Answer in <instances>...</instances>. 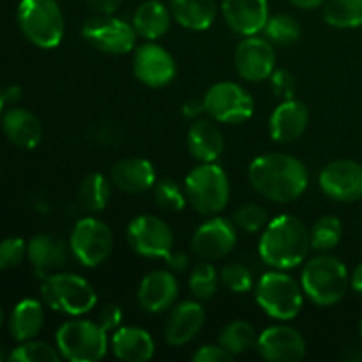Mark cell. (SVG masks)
Returning a JSON list of instances; mask_svg holds the SVG:
<instances>
[{"instance_id":"obj_1","label":"cell","mask_w":362,"mask_h":362,"mask_svg":"<svg viewBox=\"0 0 362 362\" xmlns=\"http://www.w3.org/2000/svg\"><path fill=\"white\" fill-rule=\"evenodd\" d=\"M251 186L262 197L278 204H290L304 194L310 184V172L292 154L272 152L258 156L247 168Z\"/></svg>"},{"instance_id":"obj_2","label":"cell","mask_w":362,"mask_h":362,"mask_svg":"<svg viewBox=\"0 0 362 362\" xmlns=\"http://www.w3.org/2000/svg\"><path fill=\"white\" fill-rule=\"evenodd\" d=\"M311 250L310 230L296 216L281 214L267 223L258 240V253L269 267L286 271L306 260Z\"/></svg>"},{"instance_id":"obj_3","label":"cell","mask_w":362,"mask_h":362,"mask_svg":"<svg viewBox=\"0 0 362 362\" xmlns=\"http://www.w3.org/2000/svg\"><path fill=\"white\" fill-rule=\"evenodd\" d=\"M350 278L345 264L332 255H318L310 258L303 269L300 286L317 306H334L345 297Z\"/></svg>"},{"instance_id":"obj_4","label":"cell","mask_w":362,"mask_h":362,"mask_svg":"<svg viewBox=\"0 0 362 362\" xmlns=\"http://www.w3.org/2000/svg\"><path fill=\"white\" fill-rule=\"evenodd\" d=\"M187 204L202 216H216L228 205L230 182L225 170L216 163H202L184 180Z\"/></svg>"},{"instance_id":"obj_5","label":"cell","mask_w":362,"mask_h":362,"mask_svg":"<svg viewBox=\"0 0 362 362\" xmlns=\"http://www.w3.org/2000/svg\"><path fill=\"white\" fill-rule=\"evenodd\" d=\"M16 16L21 34L32 45L55 48L62 42L66 23L57 0H21Z\"/></svg>"},{"instance_id":"obj_6","label":"cell","mask_w":362,"mask_h":362,"mask_svg":"<svg viewBox=\"0 0 362 362\" xmlns=\"http://www.w3.org/2000/svg\"><path fill=\"white\" fill-rule=\"evenodd\" d=\"M303 286L286 272H265L255 286V299L260 310L274 320H292L304 304Z\"/></svg>"},{"instance_id":"obj_7","label":"cell","mask_w":362,"mask_h":362,"mask_svg":"<svg viewBox=\"0 0 362 362\" xmlns=\"http://www.w3.org/2000/svg\"><path fill=\"white\" fill-rule=\"evenodd\" d=\"M41 296L46 306L71 317L88 313L98 304L94 286L81 276L69 272H55L42 279Z\"/></svg>"},{"instance_id":"obj_8","label":"cell","mask_w":362,"mask_h":362,"mask_svg":"<svg viewBox=\"0 0 362 362\" xmlns=\"http://www.w3.org/2000/svg\"><path fill=\"white\" fill-rule=\"evenodd\" d=\"M62 359L71 362H98L108 352V332L92 320H69L55 336Z\"/></svg>"},{"instance_id":"obj_9","label":"cell","mask_w":362,"mask_h":362,"mask_svg":"<svg viewBox=\"0 0 362 362\" xmlns=\"http://www.w3.org/2000/svg\"><path fill=\"white\" fill-rule=\"evenodd\" d=\"M85 41L98 52L108 55H124L136 48V30L133 23L120 20L115 14H95L81 28Z\"/></svg>"},{"instance_id":"obj_10","label":"cell","mask_w":362,"mask_h":362,"mask_svg":"<svg viewBox=\"0 0 362 362\" xmlns=\"http://www.w3.org/2000/svg\"><path fill=\"white\" fill-rule=\"evenodd\" d=\"M73 257L83 267H98L108 260L113 251V232L98 218H81L76 221L69 237Z\"/></svg>"},{"instance_id":"obj_11","label":"cell","mask_w":362,"mask_h":362,"mask_svg":"<svg viewBox=\"0 0 362 362\" xmlns=\"http://www.w3.org/2000/svg\"><path fill=\"white\" fill-rule=\"evenodd\" d=\"M205 113L223 124H243L251 119L255 101L250 92L233 81L214 83L204 95Z\"/></svg>"},{"instance_id":"obj_12","label":"cell","mask_w":362,"mask_h":362,"mask_svg":"<svg viewBox=\"0 0 362 362\" xmlns=\"http://www.w3.org/2000/svg\"><path fill=\"white\" fill-rule=\"evenodd\" d=\"M127 243L131 250L145 258H165L168 260L173 253L172 228L163 219L151 214L136 216L127 225Z\"/></svg>"},{"instance_id":"obj_13","label":"cell","mask_w":362,"mask_h":362,"mask_svg":"<svg viewBox=\"0 0 362 362\" xmlns=\"http://www.w3.org/2000/svg\"><path fill=\"white\" fill-rule=\"evenodd\" d=\"M237 246L235 223L225 218H211L202 223L193 233L191 247L198 258L205 262L221 260Z\"/></svg>"},{"instance_id":"obj_14","label":"cell","mask_w":362,"mask_h":362,"mask_svg":"<svg viewBox=\"0 0 362 362\" xmlns=\"http://www.w3.org/2000/svg\"><path fill=\"white\" fill-rule=\"evenodd\" d=\"M318 182L331 200L352 204L362 198V165L352 159H336L324 166Z\"/></svg>"},{"instance_id":"obj_15","label":"cell","mask_w":362,"mask_h":362,"mask_svg":"<svg viewBox=\"0 0 362 362\" xmlns=\"http://www.w3.org/2000/svg\"><path fill=\"white\" fill-rule=\"evenodd\" d=\"M276 66V52L269 39L247 35L235 48V69L243 80L251 83L271 78Z\"/></svg>"},{"instance_id":"obj_16","label":"cell","mask_w":362,"mask_h":362,"mask_svg":"<svg viewBox=\"0 0 362 362\" xmlns=\"http://www.w3.org/2000/svg\"><path fill=\"white\" fill-rule=\"evenodd\" d=\"M133 73L136 80L147 87L161 88L172 83L177 74V66L172 53L166 52L163 46L145 42L134 48Z\"/></svg>"},{"instance_id":"obj_17","label":"cell","mask_w":362,"mask_h":362,"mask_svg":"<svg viewBox=\"0 0 362 362\" xmlns=\"http://www.w3.org/2000/svg\"><path fill=\"white\" fill-rule=\"evenodd\" d=\"M257 350L269 362H300L306 357V341L290 325H272L257 338Z\"/></svg>"},{"instance_id":"obj_18","label":"cell","mask_w":362,"mask_h":362,"mask_svg":"<svg viewBox=\"0 0 362 362\" xmlns=\"http://www.w3.org/2000/svg\"><path fill=\"white\" fill-rule=\"evenodd\" d=\"M138 304L151 315L172 310L179 297V283L168 271H152L138 286Z\"/></svg>"},{"instance_id":"obj_19","label":"cell","mask_w":362,"mask_h":362,"mask_svg":"<svg viewBox=\"0 0 362 362\" xmlns=\"http://www.w3.org/2000/svg\"><path fill=\"white\" fill-rule=\"evenodd\" d=\"M221 13L226 25L244 37L264 30L271 18L267 0H221Z\"/></svg>"},{"instance_id":"obj_20","label":"cell","mask_w":362,"mask_h":362,"mask_svg":"<svg viewBox=\"0 0 362 362\" xmlns=\"http://www.w3.org/2000/svg\"><path fill=\"white\" fill-rule=\"evenodd\" d=\"M310 124V110L299 99H285L276 106L269 120V133L278 144H293L299 140Z\"/></svg>"},{"instance_id":"obj_21","label":"cell","mask_w":362,"mask_h":362,"mask_svg":"<svg viewBox=\"0 0 362 362\" xmlns=\"http://www.w3.org/2000/svg\"><path fill=\"white\" fill-rule=\"evenodd\" d=\"M27 257L39 278L60 272L69 262V250L60 237L52 233L34 235L27 244Z\"/></svg>"},{"instance_id":"obj_22","label":"cell","mask_w":362,"mask_h":362,"mask_svg":"<svg viewBox=\"0 0 362 362\" xmlns=\"http://www.w3.org/2000/svg\"><path fill=\"white\" fill-rule=\"evenodd\" d=\"M205 324V310L197 300H184L170 311L165 339L172 346L187 345Z\"/></svg>"},{"instance_id":"obj_23","label":"cell","mask_w":362,"mask_h":362,"mask_svg":"<svg viewBox=\"0 0 362 362\" xmlns=\"http://www.w3.org/2000/svg\"><path fill=\"white\" fill-rule=\"evenodd\" d=\"M110 180L117 189L124 193H145L156 186V170L148 159H120L110 170Z\"/></svg>"},{"instance_id":"obj_24","label":"cell","mask_w":362,"mask_h":362,"mask_svg":"<svg viewBox=\"0 0 362 362\" xmlns=\"http://www.w3.org/2000/svg\"><path fill=\"white\" fill-rule=\"evenodd\" d=\"M2 129L7 140L14 147L23 148V151H32V148H35L41 144V122H39L34 113H30L25 108H20V106H13V108H9L4 113Z\"/></svg>"},{"instance_id":"obj_25","label":"cell","mask_w":362,"mask_h":362,"mask_svg":"<svg viewBox=\"0 0 362 362\" xmlns=\"http://www.w3.org/2000/svg\"><path fill=\"white\" fill-rule=\"evenodd\" d=\"M187 148L197 161L216 163L225 151V138L211 119H198L187 131Z\"/></svg>"},{"instance_id":"obj_26","label":"cell","mask_w":362,"mask_h":362,"mask_svg":"<svg viewBox=\"0 0 362 362\" xmlns=\"http://www.w3.org/2000/svg\"><path fill=\"white\" fill-rule=\"evenodd\" d=\"M112 350L117 359L126 362H147L154 357L156 343L145 329L120 327L112 336Z\"/></svg>"},{"instance_id":"obj_27","label":"cell","mask_w":362,"mask_h":362,"mask_svg":"<svg viewBox=\"0 0 362 362\" xmlns=\"http://www.w3.org/2000/svg\"><path fill=\"white\" fill-rule=\"evenodd\" d=\"M172 11L159 0H145L133 14V27L140 37L156 41L170 30Z\"/></svg>"},{"instance_id":"obj_28","label":"cell","mask_w":362,"mask_h":362,"mask_svg":"<svg viewBox=\"0 0 362 362\" xmlns=\"http://www.w3.org/2000/svg\"><path fill=\"white\" fill-rule=\"evenodd\" d=\"M170 11L179 25L189 30H207L218 14L216 0H170Z\"/></svg>"},{"instance_id":"obj_29","label":"cell","mask_w":362,"mask_h":362,"mask_svg":"<svg viewBox=\"0 0 362 362\" xmlns=\"http://www.w3.org/2000/svg\"><path fill=\"white\" fill-rule=\"evenodd\" d=\"M45 324V310L35 299H23L14 306L9 318V332L16 341L34 339Z\"/></svg>"},{"instance_id":"obj_30","label":"cell","mask_w":362,"mask_h":362,"mask_svg":"<svg viewBox=\"0 0 362 362\" xmlns=\"http://www.w3.org/2000/svg\"><path fill=\"white\" fill-rule=\"evenodd\" d=\"M112 198V180L103 173H90L81 180L76 194V205L88 214L105 211Z\"/></svg>"},{"instance_id":"obj_31","label":"cell","mask_w":362,"mask_h":362,"mask_svg":"<svg viewBox=\"0 0 362 362\" xmlns=\"http://www.w3.org/2000/svg\"><path fill=\"white\" fill-rule=\"evenodd\" d=\"M324 20L334 28L362 27V0H327Z\"/></svg>"},{"instance_id":"obj_32","label":"cell","mask_w":362,"mask_h":362,"mask_svg":"<svg viewBox=\"0 0 362 362\" xmlns=\"http://www.w3.org/2000/svg\"><path fill=\"white\" fill-rule=\"evenodd\" d=\"M219 345L233 356H240L257 345V332L250 322L235 320L219 331Z\"/></svg>"},{"instance_id":"obj_33","label":"cell","mask_w":362,"mask_h":362,"mask_svg":"<svg viewBox=\"0 0 362 362\" xmlns=\"http://www.w3.org/2000/svg\"><path fill=\"white\" fill-rule=\"evenodd\" d=\"M343 235V226L336 216H324L311 226V250L317 253H327L334 250Z\"/></svg>"},{"instance_id":"obj_34","label":"cell","mask_w":362,"mask_h":362,"mask_svg":"<svg viewBox=\"0 0 362 362\" xmlns=\"http://www.w3.org/2000/svg\"><path fill=\"white\" fill-rule=\"evenodd\" d=\"M264 32L271 42H276V45L281 46H290L299 41L300 25L290 14H278V16L269 18Z\"/></svg>"},{"instance_id":"obj_35","label":"cell","mask_w":362,"mask_h":362,"mask_svg":"<svg viewBox=\"0 0 362 362\" xmlns=\"http://www.w3.org/2000/svg\"><path fill=\"white\" fill-rule=\"evenodd\" d=\"M219 286V274L211 264L204 262L193 269L189 276V290L194 299L209 300L216 296Z\"/></svg>"},{"instance_id":"obj_36","label":"cell","mask_w":362,"mask_h":362,"mask_svg":"<svg viewBox=\"0 0 362 362\" xmlns=\"http://www.w3.org/2000/svg\"><path fill=\"white\" fill-rule=\"evenodd\" d=\"M7 359L11 362H60L62 356L59 349H53L48 343L28 339L16 346Z\"/></svg>"},{"instance_id":"obj_37","label":"cell","mask_w":362,"mask_h":362,"mask_svg":"<svg viewBox=\"0 0 362 362\" xmlns=\"http://www.w3.org/2000/svg\"><path fill=\"white\" fill-rule=\"evenodd\" d=\"M156 204L168 212H180L187 204L186 193L172 179H163L154 187Z\"/></svg>"},{"instance_id":"obj_38","label":"cell","mask_w":362,"mask_h":362,"mask_svg":"<svg viewBox=\"0 0 362 362\" xmlns=\"http://www.w3.org/2000/svg\"><path fill=\"white\" fill-rule=\"evenodd\" d=\"M233 223L237 228L247 233L260 232L267 226L269 212L258 204H246L233 212Z\"/></svg>"},{"instance_id":"obj_39","label":"cell","mask_w":362,"mask_h":362,"mask_svg":"<svg viewBox=\"0 0 362 362\" xmlns=\"http://www.w3.org/2000/svg\"><path fill=\"white\" fill-rule=\"evenodd\" d=\"M219 283L233 293H246L253 288V274L243 264H228L219 272Z\"/></svg>"},{"instance_id":"obj_40","label":"cell","mask_w":362,"mask_h":362,"mask_svg":"<svg viewBox=\"0 0 362 362\" xmlns=\"http://www.w3.org/2000/svg\"><path fill=\"white\" fill-rule=\"evenodd\" d=\"M27 257V244L23 239L9 237L0 243V271L18 267Z\"/></svg>"},{"instance_id":"obj_41","label":"cell","mask_w":362,"mask_h":362,"mask_svg":"<svg viewBox=\"0 0 362 362\" xmlns=\"http://www.w3.org/2000/svg\"><path fill=\"white\" fill-rule=\"evenodd\" d=\"M271 87L274 95L285 99H292L297 90L296 76L288 69H278L271 74Z\"/></svg>"},{"instance_id":"obj_42","label":"cell","mask_w":362,"mask_h":362,"mask_svg":"<svg viewBox=\"0 0 362 362\" xmlns=\"http://www.w3.org/2000/svg\"><path fill=\"white\" fill-rule=\"evenodd\" d=\"M233 359L235 356L221 345H205L193 354L194 362H232Z\"/></svg>"},{"instance_id":"obj_43","label":"cell","mask_w":362,"mask_h":362,"mask_svg":"<svg viewBox=\"0 0 362 362\" xmlns=\"http://www.w3.org/2000/svg\"><path fill=\"white\" fill-rule=\"evenodd\" d=\"M120 320H122V311H120V308L115 306V304H106L105 308L99 310L98 324L101 325L106 332L119 327Z\"/></svg>"},{"instance_id":"obj_44","label":"cell","mask_w":362,"mask_h":362,"mask_svg":"<svg viewBox=\"0 0 362 362\" xmlns=\"http://www.w3.org/2000/svg\"><path fill=\"white\" fill-rule=\"evenodd\" d=\"M83 2L95 14H115L120 9L124 0H83Z\"/></svg>"},{"instance_id":"obj_45","label":"cell","mask_w":362,"mask_h":362,"mask_svg":"<svg viewBox=\"0 0 362 362\" xmlns=\"http://www.w3.org/2000/svg\"><path fill=\"white\" fill-rule=\"evenodd\" d=\"M204 112H205L204 99H202V101H198V99H189V101L184 103L182 106V113L186 117H189V119H197V117Z\"/></svg>"},{"instance_id":"obj_46","label":"cell","mask_w":362,"mask_h":362,"mask_svg":"<svg viewBox=\"0 0 362 362\" xmlns=\"http://www.w3.org/2000/svg\"><path fill=\"white\" fill-rule=\"evenodd\" d=\"M166 262L170 264V267L177 269V271H186L187 264H189L187 257H186V255H182V253H172V257H170Z\"/></svg>"},{"instance_id":"obj_47","label":"cell","mask_w":362,"mask_h":362,"mask_svg":"<svg viewBox=\"0 0 362 362\" xmlns=\"http://www.w3.org/2000/svg\"><path fill=\"white\" fill-rule=\"evenodd\" d=\"M292 6L299 7V9L304 11H311V9H317V7L324 6L325 0H288Z\"/></svg>"},{"instance_id":"obj_48","label":"cell","mask_w":362,"mask_h":362,"mask_svg":"<svg viewBox=\"0 0 362 362\" xmlns=\"http://www.w3.org/2000/svg\"><path fill=\"white\" fill-rule=\"evenodd\" d=\"M350 285H352V288L356 290L357 293H362V264H359L354 269V274L352 278H350Z\"/></svg>"},{"instance_id":"obj_49","label":"cell","mask_w":362,"mask_h":362,"mask_svg":"<svg viewBox=\"0 0 362 362\" xmlns=\"http://www.w3.org/2000/svg\"><path fill=\"white\" fill-rule=\"evenodd\" d=\"M4 92V101L6 103H16L20 101L21 98V88L16 87V85H13V87H7Z\"/></svg>"},{"instance_id":"obj_50","label":"cell","mask_w":362,"mask_h":362,"mask_svg":"<svg viewBox=\"0 0 362 362\" xmlns=\"http://www.w3.org/2000/svg\"><path fill=\"white\" fill-rule=\"evenodd\" d=\"M4 103H6V101H4V92H2V90H0V113H2V108H4Z\"/></svg>"},{"instance_id":"obj_51","label":"cell","mask_w":362,"mask_h":362,"mask_svg":"<svg viewBox=\"0 0 362 362\" xmlns=\"http://www.w3.org/2000/svg\"><path fill=\"white\" fill-rule=\"evenodd\" d=\"M4 359H6V354H4L2 345H0V361H4Z\"/></svg>"},{"instance_id":"obj_52","label":"cell","mask_w":362,"mask_h":362,"mask_svg":"<svg viewBox=\"0 0 362 362\" xmlns=\"http://www.w3.org/2000/svg\"><path fill=\"white\" fill-rule=\"evenodd\" d=\"M2 324H4V313L2 310H0V327H2Z\"/></svg>"},{"instance_id":"obj_53","label":"cell","mask_w":362,"mask_h":362,"mask_svg":"<svg viewBox=\"0 0 362 362\" xmlns=\"http://www.w3.org/2000/svg\"><path fill=\"white\" fill-rule=\"evenodd\" d=\"M359 334H361V341H362V320H361V325H359Z\"/></svg>"}]
</instances>
